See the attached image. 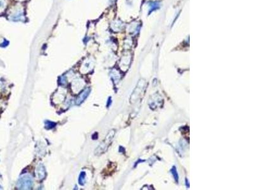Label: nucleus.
I'll use <instances>...</instances> for the list:
<instances>
[{
    "instance_id": "nucleus-1",
    "label": "nucleus",
    "mask_w": 253,
    "mask_h": 190,
    "mask_svg": "<svg viewBox=\"0 0 253 190\" xmlns=\"http://www.w3.org/2000/svg\"><path fill=\"white\" fill-rule=\"evenodd\" d=\"M115 135V131H111L106 136L105 139L100 144V145L95 150V154L96 155H101L102 153L105 152L107 149H108L110 143H112V141L113 138V136Z\"/></svg>"
},
{
    "instance_id": "nucleus-2",
    "label": "nucleus",
    "mask_w": 253,
    "mask_h": 190,
    "mask_svg": "<svg viewBox=\"0 0 253 190\" xmlns=\"http://www.w3.org/2000/svg\"><path fill=\"white\" fill-rule=\"evenodd\" d=\"M32 186V179L29 176H24L20 178L17 182V187L20 189H31Z\"/></svg>"
},
{
    "instance_id": "nucleus-3",
    "label": "nucleus",
    "mask_w": 253,
    "mask_h": 190,
    "mask_svg": "<svg viewBox=\"0 0 253 190\" xmlns=\"http://www.w3.org/2000/svg\"><path fill=\"white\" fill-rule=\"evenodd\" d=\"M140 83H141V86H139V84L138 83V85L137 86V87H136L135 90L134 91V93H133V94H132V96H131V102L132 103L134 102V101L136 100V98L137 99L139 97H140L139 96L140 95H141V94L142 95V92H144V91L145 90L146 86H145L144 84H146V82L141 81Z\"/></svg>"
},
{
    "instance_id": "nucleus-4",
    "label": "nucleus",
    "mask_w": 253,
    "mask_h": 190,
    "mask_svg": "<svg viewBox=\"0 0 253 190\" xmlns=\"http://www.w3.org/2000/svg\"><path fill=\"white\" fill-rule=\"evenodd\" d=\"M10 19L12 21H22L24 19V15H23V12L22 10H17V11L15 12L14 14H12L10 17Z\"/></svg>"
},
{
    "instance_id": "nucleus-5",
    "label": "nucleus",
    "mask_w": 253,
    "mask_h": 190,
    "mask_svg": "<svg viewBox=\"0 0 253 190\" xmlns=\"http://www.w3.org/2000/svg\"><path fill=\"white\" fill-rule=\"evenodd\" d=\"M82 81H80L79 79H77L76 82H77V84H76V83H75V81H74L73 83H72V90H73V93L74 92L77 93V92H79V91H80L81 90L80 88L79 87V86L81 88V89H82L83 86H84V84L83 83Z\"/></svg>"
},
{
    "instance_id": "nucleus-6",
    "label": "nucleus",
    "mask_w": 253,
    "mask_h": 190,
    "mask_svg": "<svg viewBox=\"0 0 253 190\" xmlns=\"http://www.w3.org/2000/svg\"><path fill=\"white\" fill-rule=\"evenodd\" d=\"M93 67V62L91 60H87L85 62H84V64L82 65V73H87L88 72L89 70H90Z\"/></svg>"
},
{
    "instance_id": "nucleus-7",
    "label": "nucleus",
    "mask_w": 253,
    "mask_h": 190,
    "mask_svg": "<svg viewBox=\"0 0 253 190\" xmlns=\"http://www.w3.org/2000/svg\"><path fill=\"white\" fill-rule=\"evenodd\" d=\"M89 92H90L89 89H86V90H84L83 92L80 94V96L77 98V99L76 100L77 104L79 105V104H80L81 103H82V101L86 99V97L87 96V95L89 94Z\"/></svg>"
},
{
    "instance_id": "nucleus-8",
    "label": "nucleus",
    "mask_w": 253,
    "mask_h": 190,
    "mask_svg": "<svg viewBox=\"0 0 253 190\" xmlns=\"http://www.w3.org/2000/svg\"><path fill=\"white\" fill-rule=\"evenodd\" d=\"M36 174L39 179H43L45 177V169L43 165H39L37 168Z\"/></svg>"
},
{
    "instance_id": "nucleus-9",
    "label": "nucleus",
    "mask_w": 253,
    "mask_h": 190,
    "mask_svg": "<svg viewBox=\"0 0 253 190\" xmlns=\"http://www.w3.org/2000/svg\"><path fill=\"white\" fill-rule=\"evenodd\" d=\"M85 179H86V173L84 172H82L80 173L79 178V184L81 185H83L85 182Z\"/></svg>"
},
{
    "instance_id": "nucleus-10",
    "label": "nucleus",
    "mask_w": 253,
    "mask_h": 190,
    "mask_svg": "<svg viewBox=\"0 0 253 190\" xmlns=\"http://www.w3.org/2000/svg\"><path fill=\"white\" fill-rule=\"evenodd\" d=\"M171 173L172 174V175L173 176V178H174L175 180V181L178 182V173L177 171L176 167L175 166H173L172 169H171Z\"/></svg>"
},
{
    "instance_id": "nucleus-11",
    "label": "nucleus",
    "mask_w": 253,
    "mask_h": 190,
    "mask_svg": "<svg viewBox=\"0 0 253 190\" xmlns=\"http://www.w3.org/2000/svg\"><path fill=\"white\" fill-rule=\"evenodd\" d=\"M45 126H46V128L51 129L56 126V124L53 122H51V121H46V123H45Z\"/></svg>"
},
{
    "instance_id": "nucleus-12",
    "label": "nucleus",
    "mask_w": 253,
    "mask_h": 190,
    "mask_svg": "<svg viewBox=\"0 0 253 190\" xmlns=\"http://www.w3.org/2000/svg\"><path fill=\"white\" fill-rule=\"evenodd\" d=\"M158 3H151L150 4V6H151V8H150V11L151 12V11H154V10H156V9H157L158 8Z\"/></svg>"
},
{
    "instance_id": "nucleus-13",
    "label": "nucleus",
    "mask_w": 253,
    "mask_h": 190,
    "mask_svg": "<svg viewBox=\"0 0 253 190\" xmlns=\"http://www.w3.org/2000/svg\"><path fill=\"white\" fill-rule=\"evenodd\" d=\"M5 5H6L5 0H0V11H1L3 9L5 8Z\"/></svg>"
}]
</instances>
